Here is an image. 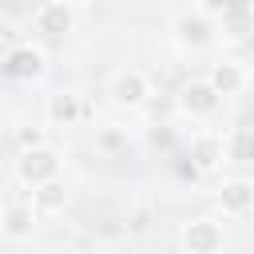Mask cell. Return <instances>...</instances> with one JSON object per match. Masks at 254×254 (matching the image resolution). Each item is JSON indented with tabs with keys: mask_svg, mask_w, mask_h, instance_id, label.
Wrapping results in <instances>:
<instances>
[{
	"mask_svg": "<svg viewBox=\"0 0 254 254\" xmlns=\"http://www.w3.org/2000/svg\"><path fill=\"white\" fill-rule=\"evenodd\" d=\"M175 246L183 254H222L226 250V226L218 214H194V218L179 222Z\"/></svg>",
	"mask_w": 254,
	"mask_h": 254,
	"instance_id": "1",
	"label": "cell"
},
{
	"mask_svg": "<svg viewBox=\"0 0 254 254\" xmlns=\"http://www.w3.org/2000/svg\"><path fill=\"white\" fill-rule=\"evenodd\" d=\"M12 175L24 187H36L44 179H56V175H64V151H56L48 139L36 143V147H20L16 151V163H12Z\"/></svg>",
	"mask_w": 254,
	"mask_h": 254,
	"instance_id": "2",
	"label": "cell"
},
{
	"mask_svg": "<svg viewBox=\"0 0 254 254\" xmlns=\"http://www.w3.org/2000/svg\"><path fill=\"white\" fill-rule=\"evenodd\" d=\"M151 95H155V83H151V75L139 71V67H123V71H115V75L107 79V99H111V107H119V111H143V107L151 103Z\"/></svg>",
	"mask_w": 254,
	"mask_h": 254,
	"instance_id": "3",
	"label": "cell"
},
{
	"mask_svg": "<svg viewBox=\"0 0 254 254\" xmlns=\"http://www.w3.org/2000/svg\"><path fill=\"white\" fill-rule=\"evenodd\" d=\"M218 107H222V95L206 79H187L179 87V95H175V111L183 119H190V123H210L218 115Z\"/></svg>",
	"mask_w": 254,
	"mask_h": 254,
	"instance_id": "4",
	"label": "cell"
},
{
	"mask_svg": "<svg viewBox=\"0 0 254 254\" xmlns=\"http://www.w3.org/2000/svg\"><path fill=\"white\" fill-rule=\"evenodd\" d=\"M214 206H218V218H230V222L250 218V210H254V183L246 175L222 179L214 187Z\"/></svg>",
	"mask_w": 254,
	"mask_h": 254,
	"instance_id": "5",
	"label": "cell"
},
{
	"mask_svg": "<svg viewBox=\"0 0 254 254\" xmlns=\"http://www.w3.org/2000/svg\"><path fill=\"white\" fill-rule=\"evenodd\" d=\"M171 36H175V44L183 52H202V48H210L218 40V24L194 8V12H183V16L171 20Z\"/></svg>",
	"mask_w": 254,
	"mask_h": 254,
	"instance_id": "6",
	"label": "cell"
},
{
	"mask_svg": "<svg viewBox=\"0 0 254 254\" xmlns=\"http://www.w3.org/2000/svg\"><path fill=\"white\" fill-rule=\"evenodd\" d=\"M187 159H190V167H194L198 175H214V171H222V163H226L222 131H214V127H194L190 139H187Z\"/></svg>",
	"mask_w": 254,
	"mask_h": 254,
	"instance_id": "7",
	"label": "cell"
},
{
	"mask_svg": "<svg viewBox=\"0 0 254 254\" xmlns=\"http://www.w3.org/2000/svg\"><path fill=\"white\" fill-rule=\"evenodd\" d=\"M44 71H48V52L40 44L16 40L12 48H4V75L24 79V83H36V79H44Z\"/></svg>",
	"mask_w": 254,
	"mask_h": 254,
	"instance_id": "8",
	"label": "cell"
},
{
	"mask_svg": "<svg viewBox=\"0 0 254 254\" xmlns=\"http://www.w3.org/2000/svg\"><path fill=\"white\" fill-rule=\"evenodd\" d=\"M28 206H32V214H36V218H60V214L71 206V187L64 183V175L44 179V183H36V187H32Z\"/></svg>",
	"mask_w": 254,
	"mask_h": 254,
	"instance_id": "9",
	"label": "cell"
},
{
	"mask_svg": "<svg viewBox=\"0 0 254 254\" xmlns=\"http://www.w3.org/2000/svg\"><path fill=\"white\" fill-rule=\"evenodd\" d=\"M32 28L40 36H67V32H75V8H71V0H44L32 12Z\"/></svg>",
	"mask_w": 254,
	"mask_h": 254,
	"instance_id": "10",
	"label": "cell"
},
{
	"mask_svg": "<svg viewBox=\"0 0 254 254\" xmlns=\"http://www.w3.org/2000/svg\"><path fill=\"white\" fill-rule=\"evenodd\" d=\"M83 119V99L75 91H52L44 99V127H79Z\"/></svg>",
	"mask_w": 254,
	"mask_h": 254,
	"instance_id": "11",
	"label": "cell"
},
{
	"mask_svg": "<svg viewBox=\"0 0 254 254\" xmlns=\"http://www.w3.org/2000/svg\"><path fill=\"white\" fill-rule=\"evenodd\" d=\"M222 99H238L242 91H246V83H250V75H246V67L238 64V60H218V64H210V71L202 75Z\"/></svg>",
	"mask_w": 254,
	"mask_h": 254,
	"instance_id": "12",
	"label": "cell"
},
{
	"mask_svg": "<svg viewBox=\"0 0 254 254\" xmlns=\"http://www.w3.org/2000/svg\"><path fill=\"white\" fill-rule=\"evenodd\" d=\"M36 214H32V206L28 202H4V210H0V238H8V242H28L32 238V230H36Z\"/></svg>",
	"mask_w": 254,
	"mask_h": 254,
	"instance_id": "13",
	"label": "cell"
},
{
	"mask_svg": "<svg viewBox=\"0 0 254 254\" xmlns=\"http://www.w3.org/2000/svg\"><path fill=\"white\" fill-rule=\"evenodd\" d=\"M222 151H226V163H234V167L250 163V159H254V135H250V127H230V131H222Z\"/></svg>",
	"mask_w": 254,
	"mask_h": 254,
	"instance_id": "14",
	"label": "cell"
},
{
	"mask_svg": "<svg viewBox=\"0 0 254 254\" xmlns=\"http://www.w3.org/2000/svg\"><path fill=\"white\" fill-rule=\"evenodd\" d=\"M127 143H131L127 127H115V123L95 127V151H99V155H123V151H127Z\"/></svg>",
	"mask_w": 254,
	"mask_h": 254,
	"instance_id": "15",
	"label": "cell"
},
{
	"mask_svg": "<svg viewBox=\"0 0 254 254\" xmlns=\"http://www.w3.org/2000/svg\"><path fill=\"white\" fill-rule=\"evenodd\" d=\"M12 139H16V151L20 147H36V143H44V127L40 123H16Z\"/></svg>",
	"mask_w": 254,
	"mask_h": 254,
	"instance_id": "16",
	"label": "cell"
},
{
	"mask_svg": "<svg viewBox=\"0 0 254 254\" xmlns=\"http://www.w3.org/2000/svg\"><path fill=\"white\" fill-rule=\"evenodd\" d=\"M16 40H20V24H16L12 16H0V52H4V48H12Z\"/></svg>",
	"mask_w": 254,
	"mask_h": 254,
	"instance_id": "17",
	"label": "cell"
},
{
	"mask_svg": "<svg viewBox=\"0 0 254 254\" xmlns=\"http://www.w3.org/2000/svg\"><path fill=\"white\" fill-rule=\"evenodd\" d=\"M0 210H4V198H0Z\"/></svg>",
	"mask_w": 254,
	"mask_h": 254,
	"instance_id": "18",
	"label": "cell"
}]
</instances>
